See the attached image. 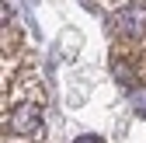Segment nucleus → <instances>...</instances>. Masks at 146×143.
I'll return each mask as SVG.
<instances>
[{
  "mask_svg": "<svg viewBox=\"0 0 146 143\" xmlns=\"http://www.w3.org/2000/svg\"><path fill=\"white\" fill-rule=\"evenodd\" d=\"M42 108L38 105H17V108L11 112V129L17 136H35V133H42Z\"/></svg>",
  "mask_w": 146,
  "mask_h": 143,
  "instance_id": "nucleus-1",
  "label": "nucleus"
},
{
  "mask_svg": "<svg viewBox=\"0 0 146 143\" xmlns=\"http://www.w3.org/2000/svg\"><path fill=\"white\" fill-rule=\"evenodd\" d=\"M115 25H118V31L125 35V39H143V35H146V7L143 4L122 7L118 17H115Z\"/></svg>",
  "mask_w": 146,
  "mask_h": 143,
  "instance_id": "nucleus-2",
  "label": "nucleus"
},
{
  "mask_svg": "<svg viewBox=\"0 0 146 143\" xmlns=\"http://www.w3.org/2000/svg\"><path fill=\"white\" fill-rule=\"evenodd\" d=\"M77 143H101V140H98V136H80Z\"/></svg>",
  "mask_w": 146,
  "mask_h": 143,
  "instance_id": "nucleus-3",
  "label": "nucleus"
}]
</instances>
